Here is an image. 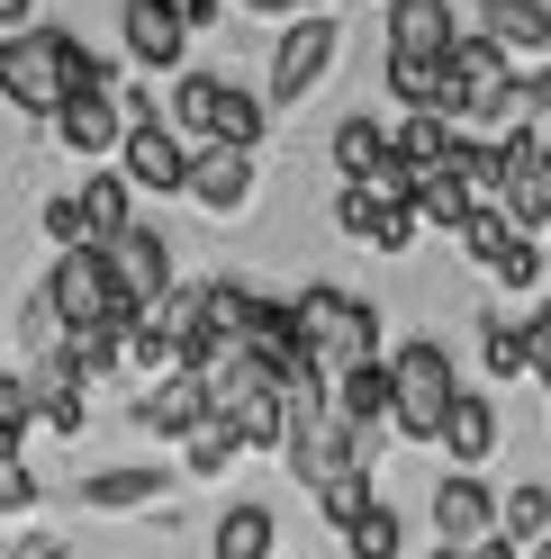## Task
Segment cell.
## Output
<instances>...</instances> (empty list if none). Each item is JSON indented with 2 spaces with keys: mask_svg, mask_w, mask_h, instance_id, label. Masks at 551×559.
I'll return each mask as SVG.
<instances>
[{
  "mask_svg": "<svg viewBox=\"0 0 551 559\" xmlns=\"http://www.w3.org/2000/svg\"><path fill=\"white\" fill-rule=\"evenodd\" d=\"M479 271H489V289H497V298H534V289H542V235L506 226V243H497Z\"/></svg>",
  "mask_w": 551,
  "mask_h": 559,
  "instance_id": "obj_26",
  "label": "cell"
},
{
  "mask_svg": "<svg viewBox=\"0 0 551 559\" xmlns=\"http://www.w3.org/2000/svg\"><path fill=\"white\" fill-rule=\"evenodd\" d=\"M63 46H73V27H10V37H0V99H10L19 118H55Z\"/></svg>",
  "mask_w": 551,
  "mask_h": 559,
  "instance_id": "obj_5",
  "label": "cell"
},
{
  "mask_svg": "<svg viewBox=\"0 0 551 559\" xmlns=\"http://www.w3.org/2000/svg\"><path fill=\"white\" fill-rule=\"evenodd\" d=\"M235 10V0H181V19H190V37H209V27Z\"/></svg>",
  "mask_w": 551,
  "mask_h": 559,
  "instance_id": "obj_38",
  "label": "cell"
},
{
  "mask_svg": "<svg viewBox=\"0 0 551 559\" xmlns=\"http://www.w3.org/2000/svg\"><path fill=\"white\" fill-rule=\"evenodd\" d=\"M118 46H127L136 73H181V63H190L181 0H118Z\"/></svg>",
  "mask_w": 551,
  "mask_h": 559,
  "instance_id": "obj_6",
  "label": "cell"
},
{
  "mask_svg": "<svg viewBox=\"0 0 551 559\" xmlns=\"http://www.w3.org/2000/svg\"><path fill=\"white\" fill-rule=\"evenodd\" d=\"M525 559H551V533H542V542H525Z\"/></svg>",
  "mask_w": 551,
  "mask_h": 559,
  "instance_id": "obj_41",
  "label": "cell"
},
{
  "mask_svg": "<svg viewBox=\"0 0 551 559\" xmlns=\"http://www.w3.org/2000/svg\"><path fill=\"white\" fill-rule=\"evenodd\" d=\"M0 559H73V550H63V533H46V523H37V533H19Z\"/></svg>",
  "mask_w": 551,
  "mask_h": 559,
  "instance_id": "obj_37",
  "label": "cell"
},
{
  "mask_svg": "<svg viewBox=\"0 0 551 559\" xmlns=\"http://www.w3.org/2000/svg\"><path fill=\"white\" fill-rule=\"evenodd\" d=\"M389 99H398V109H425V118H453V63L389 55Z\"/></svg>",
  "mask_w": 551,
  "mask_h": 559,
  "instance_id": "obj_21",
  "label": "cell"
},
{
  "mask_svg": "<svg viewBox=\"0 0 551 559\" xmlns=\"http://www.w3.org/2000/svg\"><path fill=\"white\" fill-rule=\"evenodd\" d=\"M37 497H46V487H37V469H27V461H0V514H27Z\"/></svg>",
  "mask_w": 551,
  "mask_h": 559,
  "instance_id": "obj_34",
  "label": "cell"
},
{
  "mask_svg": "<svg viewBox=\"0 0 551 559\" xmlns=\"http://www.w3.org/2000/svg\"><path fill=\"white\" fill-rule=\"evenodd\" d=\"M434 163H453V118H425V109H407L398 127H389V154H380V171L398 190H417Z\"/></svg>",
  "mask_w": 551,
  "mask_h": 559,
  "instance_id": "obj_14",
  "label": "cell"
},
{
  "mask_svg": "<svg viewBox=\"0 0 551 559\" xmlns=\"http://www.w3.org/2000/svg\"><path fill=\"white\" fill-rule=\"evenodd\" d=\"M118 171H127V190H145V199H181L190 190V145L163 118H136L118 135Z\"/></svg>",
  "mask_w": 551,
  "mask_h": 559,
  "instance_id": "obj_7",
  "label": "cell"
},
{
  "mask_svg": "<svg viewBox=\"0 0 551 559\" xmlns=\"http://www.w3.org/2000/svg\"><path fill=\"white\" fill-rule=\"evenodd\" d=\"M326 406L343 415V425H362V433H389V353L326 370Z\"/></svg>",
  "mask_w": 551,
  "mask_h": 559,
  "instance_id": "obj_13",
  "label": "cell"
},
{
  "mask_svg": "<svg viewBox=\"0 0 551 559\" xmlns=\"http://www.w3.org/2000/svg\"><path fill=\"white\" fill-rule=\"evenodd\" d=\"M407 207H417V217H425V226H453V235H461V226H470V217H479V207H489V199H479V190L461 181V171H453V163H434V171H425V181H417V190H407Z\"/></svg>",
  "mask_w": 551,
  "mask_h": 559,
  "instance_id": "obj_22",
  "label": "cell"
},
{
  "mask_svg": "<svg viewBox=\"0 0 551 559\" xmlns=\"http://www.w3.org/2000/svg\"><path fill=\"white\" fill-rule=\"evenodd\" d=\"M235 461H245V433H235V415H218V406H209V415H199V425L181 433V469H190V478H226Z\"/></svg>",
  "mask_w": 551,
  "mask_h": 559,
  "instance_id": "obj_25",
  "label": "cell"
},
{
  "mask_svg": "<svg viewBox=\"0 0 551 559\" xmlns=\"http://www.w3.org/2000/svg\"><path fill=\"white\" fill-rule=\"evenodd\" d=\"M343 559H407V514L389 506V497H371L362 514H343Z\"/></svg>",
  "mask_w": 551,
  "mask_h": 559,
  "instance_id": "obj_23",
  "label": "cell"
},
{
  "mask_svg": "<svg viewBox=\"0 0 551 559\" xmlns=\"http://www.w3.org/2000/svg\"><path fill=\"white\" fill-rule=\"evenodd\" d=\"M335 63H343V19H326V10L281 19V37H271V82H262V99H271V109H298V99L335 73Z\"/></svg>",
  "mask_w": 551,
  "mask_h": 559,
  "instance_id": "obj_4",
  "label": "cell"
},
{
  "mask_svg": "<svg viewBox=\"0 0 551 559\" xmlns=\"http://www.w3.org/2000/svg\"><path fill=\"white\" fill-rule=\"evenodd\" d=\"M479 370H489V389H506V379H534V343L515 317H479Z\"/></svg>",
  "mask_w": 551,
  "mask_h": 559,
  "instance_id": "obj_28",
  "label": "cell"
},
{
  "mask_svg": "<svg viewBox=\"0 0 551 559\" xmlns=\"http://www.w3.org/2000/svg\"><path fill=\"white\" fill-rule=\"evenodd\" d=\"M425 523H434V542H489V533H497V497H489V469H453V478H434V497H425Z\"/></svg>",
  "mask_w": 551,
  "mask_h": 559,
  "instance_id": "obj_9",
  "label": "cell"
},
{
  "mask_svg": "<svg viewBox=\"0 0 551 559\" xmlns=\"http://www.w3.org/2000/svg\"><path fill=\"white\" fill-rule=\"evenodd\" d=\"M27 415H37V425H55V442H73V433L91 425L82 389H73V379H55V370H27Z\"/></svg>",
  "mask_w": 551,
  "mask_h": 559,
  "instance_id": "obj_29",
  "label": "cell"
},
{
  "mask_svg": "<svg viewBox=\"0 0 551 559\" xmlns=\"http://www.w3.org/2000/svg\"><path fill=\"white\" fill-rule=\"evenodd\" d=\"M46 298H55L63 334H118V325H136V317H145V307H127V289H118L109 243H73V253H55Z\"/></svg>",
  "mask_w": 551,
  "mask_h": 559,
  "instance_id": "obj_1",
  "label": "cell"
},
{
  "mask_svg": "<svg viewBox=\"0 0 551 559\" xmlns=\"http://www.w3.org/2000/svg\"><path fill=\"white\" fill-rule=\"evenodd\" d=\"M389 55H453V37H461V19H453V0H389Z\"/></svg>",
  "mask_w": 551,
  "mask_h": 559,
  "instance_id": "obj_16",
  "label": "cell"
},
{
  "mask_svg": "<svg viewBox=\"0 0 551 559\" xmlns=\"http://www.w3.org/2000/svg\"><path fill=\"white\" fill-rule=\"evenodd\" d=\"M479 27L506 46V55H551V0H479Z\"/></svg>",
  "mask_w": 551,
  "mask_h": 559,
  "instance_id": "obj_24",
  "label": "cell"
},
{
  "mask_svg": "<svg viewBox=\"0 0 551 559\" xmlns=\"http://www.w3.org/2000/svg\"><path fill=\"white\" fill-rule=\"evenodd\" d=\"M317 10H326V0H317Z\"/></svg>",
  "mask_w": 551,
  "mask_h": 559,
  "instance_id": "obj_43",
  "label": "cell"
},
{
  "mask_svg": "<svg viewBox=\"0 0 551 559\" xmlns=\"http://www.w3.org/2000/svg\"><path fill=\"white\" fill-rule=\"evenodd\" d=\"M461 397V361L443 353L434 334H417V343H398L389 353V433H407V442H434V425H443V406Z\"/></svg>",
  "mask_w": 551,
  "mask_h": 559,
  "instance_id": "obj_3",
  "label": "cell"
},
{
  "mask_svg": "<svg viewBox=\"0 0 551 559\" xmlns=\"http://www.w3.org/2000/svg\"><path fill=\"white\" fill-rule=\"evenodd\" d=\"M497 442H506L497 389H470V379H461V397L443 406V425H434V451H443L453 469H489V461H497Z\"/></svg>",
  "mask_w": 551,
  "mask_h": 559,
  "instance_id": "obj_8",
  "label": "cell"
},
{
  "mask_svg": "<svg viewBox=\"0 0 551 559\" xmlns=\"http://www.w3.org/2000/svg\"><path fill=\"white\" fill-rule=\"evenodd\" d=\"M515 118H551V55L534 73H515Z\"/></svg>",
  "mask_w": 551,
  "mask_h": 559,
  "instance_id": "obj_35",
  "label": "cell"
},
{
  "mask_svg": "<svg viewBox=\"0 0 551 559\" xmlns=\"http://www.w3.org/2000/svg\"><path fill=\"white\" fill-rule=\"evenodd\" d=\"M209 145H235V154H262V145H271V99H262L254 82H218Z\"/></svg>",
  "mask_w": 551,
  "mask_h": 559,
  "instance_id": "obj_17",
  "label": "cell"
},
{
  "mask_svg": "<svg viewBox=\"0 0 551 559\" xmlns=\"http://www.w3.org/2000/svg\"><path fill=\"white\" fill-rule=\"evenodd\" d=\"M254 181H262V154H235V145H190V190L209 217H235V207H254Z\"/></svg>",
  "mask_w": 551,
  "mask_h": 559,
  "instance_id": "obj_10",
  "label": "cell"
},
{
  "mask_svg": "<svg viewBox=\"0 0 551 559\" xmlns=\"http://www.w3.org/2000/svg\"><path fill=\"white\" fill-rule=\"evenodd\" d=\"M55 145L63 154H91V163H109L118 154V135H127V118H118V99L109 91H73V99H55Z\"/></svg>",
  "mask_w": 551,
  "mask_h": 559,
  "instance_id": "obj_12",
  "label": "cell"
},
{
  "mask_svg": "<svg viewBox=\"0 0 551 559\" xmlns=\"http://www.w3.org/2000/svg\"><path fill=\"white\" fill-rule=\"evenodd\" d=\"M199 415H209V379L172 361V370H154V389L136 397V433H154V442H181V433L199 425Z\"/></svg>",
  "mask_w": 551,
  "mask_h": 559,
  "instance_id": "obj_11",
  "label": "cell"
},
{
  "mask_svg": "<svg viewBox=\"0 0 551 559\" xmlns=\"http://www.w3.org/2000/svg\"><path fill=\"white\" fill-rule=\"evenodd\" d=\"M109 262H118V289H127V307H154L163 289H172V253H163V235L136 217L118 243H109Z\"/></svg>",
  "mask_w": 551,
  "mask_h": 559,
  "instance_id": "obj_15",
  "label": "cell"
},
{
  "mask_svg": "<svg viewBox=\"0 0 551 559\" xmlns=\"http://www.w3.org/2000/svg\"><path fill=\"white\" fill-rule=\"evenodd\" d=\"M37 415H27V370H0V461H19Z\"/></svg>",
  "mask_w": 551,
  "mask_h": 559,
  "instance_id": "obj_32",
  "label": "cell"
},
{
  "mask_svg": "<svg viewBox=\"0 0 551 559\" xmlns=\"http://www.w3.org/2000/svg\"><path fill=\"white\" fill-rule=\"evenodd\" d=\"M82 199V226H91V243H118L127 226H136V207H127V171L109 163V171H91V181L73 190Z\"/></svg>",
  "mask_w": 551,
  "mask_h": 559,
  "instance_id": "obj_27",
  "label": "cell"
},
{
  "mask_svg": "<svg viewBox=\"0 0 551 559\" xmlns=\"http://www.w3.org/2000/svg\"><path fill=\"white\" fill-rule=\"evenodd\" d=\"M298 317V353L317 370H343V361H371L380 353V307H371L362 289H335V280H317V289L290 298Z\"/></svg>",
  "mask_w": 551,
  "mask_h": 559,
  "instance_id": "obj_2",
  "label": "cell"
},
{
  "mask_svg": "<svg viewBox=\"0 0 551 559\" xmlns=\"http://www.w3.org/2000/svg\"><path fill=\"white\" fill-rule=\"evenodd\" d=\"M10 27H37V0H0V37Z\"/></svg>",
  "mask_w": 551,
  "mask_h": 559,
  "instance_id": "obj_40",
  "label": "cell"
},
{
  "mask_svg": "<svg viewBox=\"0 0 551 559\" xmlns=\"http://www.w3.org/2000/svg\"><path fill=\"white\" fill-rule=\"evenodd\" d=\"M542 289H551V235H542Z\"/></svg>",
  "mask_w": 551,
  "mask_h": 559,
  "instance_id": "obj_42",
  "label": "cell"
},
{
  "mask_svg": "<svg viewBox=\"0 0 551 559\" xmlns=\"http://www.w3.org/2000/svg\"><path fill=\"white\" fill-rule=\"evenodd\" d=\"M326 154H335V181H353V171H380L389 127H380V118H343V127L326 135Z\"/></svg>",
  "mask_w": 551,
  "mask_h": 559,
  "instance_id": "obj_30",
  "label": "cell"
},
{
  "mask_svg": "<svg viewBox=\"0 0 551 559\" xmlns=\"http://www.w3.org/2000/svg\"><path fill=\"white\" fill-rule=\"evenodd\" d=\"M497 533L506 542H542L551 533V487L542 478H525V487H506V497H497Z\"/></svg>",
  "mask_w": 551,
  "mask_h": 559,
  "instance_id": "obj_31",
  "label": "cell"
},
{
  "mask_svg": "<svg viewBox=\"0 0 551 559\" xmlns=\"http://www.w3.org/2000/svg\"><path fill=\"white\" fill-rule=\"evenodd\" d=\"M163 497H172V469H145V461L82 478V506H91V514H127V506H163Z\"/></svg>",
  "mask_w": 551,
  "mask_h": 559,
  "instance_id": "obj_20",
  "label": "cell"
},
{
  "mask_svg": "<svg viewBox=\"0 0 551 559\" xmlns=\"http://www.w3.org/2000/svg\"><path fill=\"white\" fill-rule=\"evenodd\" d=\"M434 559H525V542H506V533H489V542H443Z\"/></svg>",
  "mask_w": 551,
  "mask_h": 559,
  "instance_id": "obj_36",
  "label": "cell"
},
{
  "mask_svg": "<svg viewBox=\"0 0 551 559\" xmlns=\"http://www.w3.org/2000/svg\"><path fill=\"white\" fill-rule=\"evenodd\" d=\"M235 10H262V19H298V10H317V0H235Z\"/></svg>",
  "mask_w": 551,
  "mask_h": 559,
  "instance_id": "obj_39",
  "label": "cell"
},
{
  "mask_svg": "<svg viewBox=\"0 0 551 559\" xmlns=\"http://www.w3.org/2000/svg\"><path fill=\"white\" fill-rule=\"evenodd\" d=\"M37 226H46V243H55V253L91 243V226H82V199H46V207H37Z\"/></svg>",
  "mask_w": 551,
  "mask_h": 559,
  "instance_id": "obj_33",
  "label": "cell"
},
{
  "mask_svg": "<svg viewBox=\"0 0 551 559\" xmlns=\"http://www.w3.org/2000/svg\"><path fill=\"white\" fill-rule=\"evenodd\" d=\"M0 550H10V542H0Z\"/></svg>",
  "mask_w": 551,
  "mask_h": 559,
  "instance_id": "obj_44",
  "label": "cell"
},
{
  "mask_svg": "<svg viewBox=\"0 0 551 559\" xmlns=\"http://www.w3.org/2000/svg\"><path fill=\"white\" fill-rule=\"evenodd\" d=\"M218 82H226V73H190V63L163 82V127L181 135V145H209V118H218Z\"/></svg>",
  "mask_w": 551,
  "mask_h": 559,
  "instance_id": "obj_19",
  "label": "cell"
},
{
  "mask_svg": "<svg viewBox=\"0 0 551 559\" xmlns=\"http://www.w3.org/2000/svg\"><path fill=\"white\" fill-rule=\"evenodd\" d=\"M281 550V514L254 506V497H235L218 523H209V559H271Z\"/></svg>",
  "mask_w": 551,
  "mask_h": 559,
  "instance_id": "obj_18",
  "label": "cell"
}]
</instances>
